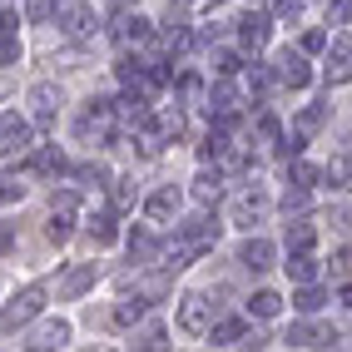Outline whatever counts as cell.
I'll use <instances>...</instances> for the list:
<instances>
[{
    "mask_svg": "<svg viewBox=\"0 0 352 352\" xmlns=\"http://www.w3.org/2000/svg\"><path fill=\"white\" fill-rule=\"evenodd\" d=\"M45 308V288H25L6 302V313H0V333H15V327H25L35 313Z\"/></svg>",
    "mask_w": 352,
    "mask_h": 352,
    "instance_id": "1",
    "label": "cell"
},
{
    "mask_svg": "<svg viewBox=\"0 0 352 352\" xmlns=\"http://www.w3.org/2000/svg\"><path fill=\"white\" fill-rule=\"evenodd\" d=\"M179 327L184 333H208V298L204 293H189L179 302Z\"/></svg>",
    "mask_w": 352,
    "mask_h": 352,
    "instance_id": "2",
    "label": "cell"
},
{
    "mask_svg": "<svg viewBox=\"0 0 352 352\" xmlns=\"http://www.w3.org/2000/svg\"><path fill=\"white\" fill-rule=\"evenodd\" d=\"M208 114H214L219 124H233V120H239V89H233V85H214V89H208Z\"/></svg>",
    "mask_w": 352,
    "mask_h": 352,
    "instance_id": "3",
    "label": "cell"
},
{
    "mask_svg": "<svg viewBox=\"0 0 352 352\" xmlns=\"http://www.w3.org/2000/svg\"><path fill=\"white\" fill-rule=\"evenodd\" d=\"M25 149H30V124L6 114L0 120V154H25Z\"/></svg>",
    "mask_w": 352,
    "mask_h": 352,
    "instance_id": "4",
    "label": "cell"
},
{
    "mask_svg": "<svg viewBox=\"0 0 352 352\" xmlns=\"http://www.w3.org/2000/svg\"><path fill=\"white\" fill-rule=\"evenodd\" d=\"M30 109H35L40 124H55V114H60V89H55V85H35V89H30Z\"/></svg>",
    "mask_w": 352,
    "mask_h": 352,
    "instance_id": "5",
    "label": "cell"
},
{
    "mask_svg": "<svg viewBox=\"0 0 352 352\" xmlns=\"http://www.w3.org/2000/svg\"><path fill=\"white\" fill-rule=\"evenodd\" d=\"M179 239H189V243H199V248H208L219 239V223L208 219V214H194L189 223H179Z\"/></svg>",
    "mask_w": 352,
    "mask_h": 352,
    "instance_id": "6",
    "label": "cell"
},
{
    "mask_svg": "<svg viewBox=\"0 0 352 352\" xmlns=\"http://www.w3.org/2000/svg\"><path fill=\"white\" fill-rule=\"evenodd\" d=\"M263 204H268V194H263V189H248L239 204H233V223H239V228H253V223H258V214H263Z\"/></svg>",
    "mask_w": 352,
    "mask_h": 352,
    "instance_id": "7",
    "label": "cell"
},
{
    "mask_svg": "<svg viewBox=\"0 0 352 352\" xmlns=\"http://www.w3.org/2000/svg\"><path fill=\"white\" fill-rule=\"evenodd\" d=\"M278 75H283V85H293V89H302V85H308L313 80V69H308V60H302V55H278Z\"/></svg>",
    "mask_w": 352,
    "mask_h": 352,
    "instance_id": "8",
    "label": "cell"
},
{
    "mask_svg": "<svg viewBox=\"0 0 352 352\" xmlns=\"http://www.w3.org/2000/svg\"><path fill=\"white\" fill-rule=\"evenodd\" d=\"M95 278H100V268H95V263H80V268H69V273L60 278V293H65V298H80L89 283H95Z\"/></svg>",
    "mask_w": 352,
    "mask_h": 352,
    "instance_id": "9",
    "label": "cell"
},
{
    "mask_svg": "<svg viewBox=\"0 0 352 352\" xmlns=\"http://www.w3.org/2000/svg\"><path fill=\"white\" fill-rule=\"evenodd\" d=\"M243 268H253V273L273 268V243H268V239H248V243H243Z\"/></svg>",
    "mask_w": 352,
    "mask_h": 352,
    "instance_id": "10",
    "label": "cell"
},
{
    "mask_svg": "<svg viewBox=\"0 0 352 352\" xmlns=\"http://www.w3.org/2000/svg\"><path fill=\"white\" fill-rule=\"evenodd\" d=\"M194 199H199V204H219V199H223V179H219V169H214V174L204 169V174L194 179Z\"/></svg>",
    "mask_w": 352,
    "mask_h": 352,
    "instance_id": "11",
    "label": "cell"
},
{
    "mask_svg": "<svg viewBox=\"0 0 352 352\" xmlns=\"http://www.w3.org/2000/svg\"><path fill=\"white\" fill-rule=\"evenodd\" d=\"M288 278H293V283H313V278H318V258L313 253H293L288 258Z\"/></svg>",
    "mask_w": 352,
    "mask_h": 352,
    "instance_id": "12",
    "label": "cell"
},
{
    "mask_svg": "<svg viewBox=\"0 0 352 352\" xmlns=\"http://www.w3.org/2000/svg\"><path fill=\"white\" fill-rule=\"evenodd\" d=\"M174 214H179V194H174V189H159V194L149 199V219L164 223V219H174Z\"/></svg>",
    "mask_w": 352,
    "mask_h": 352,
    "instance_id": "13",
    "label": "cell"
},
{
    "mask_svg": "<svg viewBox=\"0 0 352 352\" xmlns=\"http://www.w3.org/2000/svg\"><path fill=\"white\" fill-rule=\"evenodd\" d=\"M313 243H318V228L313 223H293L288 228V253H313Z\"/></svg>",
    "mask_w": 352,
    "mask_h": 352,
    "instance_id": "14",
    "label": "cell"
},
{
    "mask_svg": "<svg viewBox=\"0 0 352 352\" xmlns=\"http://www.w3.org/2000/svg\"><path fill=\"white\" fill-rule=\"evenodd\" d=\"M239 25H243V45H253V50L268 40V15H243Z\"/></svg>",
    "mask_w": 352,
    "mask_h": 352,
    "instance_id": "15",
    "label": "cell"
},
{
    "mask_svg": "<svg viewBox=\"0 0 352 352\" xmlns=\"http://www.w3.org/2000/svg\"><path fill=\"white\" fill-rule=\"evenodd\" d=\"M89 30H95V15H89L85 6L65 10V35H89Z\"/></svg>",
    "mask_w": 352,
    "mask_h": 352,
    "instance_id": "16",
    "label": "cell"
},
{
    "mask_svg": "<svg viewBox=\"0 0 352 352\" xmlns=\"http://www.w3.org/2000/svg\"><path fill=\"white\" fill-rule=\"evenodd\" d=\"M30 169H35V174H60V169H65V154L50 144V149H40V154L30 159Z\"/></svg>",
    "mask_w": 352,
    "mask_h": 352,
    "instance_id": "17",
    "label": "cell"
},
{
    "mask_svg": "<svg viewBox=\"0 0 352 352\" xmlns=\"http://www.w3.org/2000/svg\"><path fill=\"white\" fill-rule=\"evenodd\" d=\"M327 184H333V189H347L352 184V154H338L333 164H327Z\"/></svg>",
    "mask_w": 352,
    "mask_h": 352,
    "instance_id": "18",
    "label": "cell"
},
{
    "mask_svg": "<svg viewBox=\"0 0 352 352\" xmlns=\"http://www.w3.org/2000/svg\"><path fill=\"white\" fill-rule=\"evenodd\" d=\"M278 308H283V298H278V293H268V288L248 298V313H258V318H273Z\"/></svg>",
    "mask_w": 352,
    "mask_h": 352,
    "instance_id": "19",
    "label": "cell"
},
{
    "mask_svg": "<svg viewBox=\"0 0 352 352\" xmlns=\"http://www.w3.org/2000/svg\"><path fill=\"white\" fill-rule=\"evenodd\" d=\"M139 318H144V298H124L120 308H114V322H120V327H129V322H139Z\"/></svg>",
    "mask_w": 352,
    "mask_h": 352,
    "instance_id": "20",
    "label": "cell"
},
{
    "mask_svg": "<svg viewBox=\"0 0 352 352\" xmlns=\"http://www.w3.org/2000/svg\"><path fill=\"white\" fill-rule=\"evenodd\" d=\"M239 338H243V322H239V318H228V322L214 327V347H233Z\"/></svg>",
    "mask_w": 352,
    "mask_h": 352,
    "instance_id": "21",
    "label": "cell"
},
{
    "mask_svg": "<svg viewBox=\"0 0 352 352\" xmlns=\"http://www.w3.org/2000/svg\"><path fill=\"white\" fill-rule=\"evenodd\" d=\"M65 338H69V327H65V322H50V327H40V333H35L30 347H60Z\"/></svg>",
    "mask_w": 352,
    "mask_h": 352,
    "instance_id": "22",
    "label": "cell"
},
{
    "mask_svg": "<svg viewBox=\"0 0 352 352\" xmlns=\"http://www.w3.org/2000/svg\"><path fill=\"white\" fill-rule=\"evenodd\" d=\"M109 199H114V208H134V179H114V189H109Z\"/></svg>",
    "mask_w": 352,
    "mask_h": 352,
    "instance_id": "23",
    "label": "cell"
},
{
    "mask_svg": "<svg viewBox=\"0 0 352 352\" xmlns=\"http://www.w3.org/2000/svg\"><path fill=\"white\" fill-rule=\"evenodd\" d=\"M45 239H50V243H65V239H69V214H65V208H60V214H50V223H45Z\"/></svg>",
    "mask_w": 352,
    "mask_h": 352,
    "instance_id": "24",
    "label": "cell"
},
{
    "mask_svg": "<svg viewBox=\"0 0 352 352\" xmlns=\"http://www.w3.org/2000/svg\"><path fill=\"white\" fill-rule=\"evenodd\" d=\"M20 60V40H15V30H0V65H15Z\"/></svg>",
    "mask_w": 352,
    "mask_h": 352,
    "instance_id": "25",
    "label": "cell"
},
{
    "mask_svg": "<svg viewBox=\"0 0 352 352\" xmlns=\"http://www.w3.org/2000/svg\"><path fill=\"white\" fill-rule=\"evenodd\" d=\"M89 233H95V243H114V239H120V228H114V219H109V214H100Z\"/></svg>",
    "mask_w": 352,
    "mask_h": 352,
    "instance_id": "26",
    "label": "cell"
},
{
    "mask_svg": "<svg viewBox=\"0 0 352 352\" xmlns=\"http://www.w3.org/2000/svg\"><path fill=\"white\" fill-rule=\"evenodd\" d=\"M293 308H298V313H318V308H322V293H318V288H302V293L293 298Z\"/></svg>",
    "mask_w": 352,
    "mask_h": 352,
    "instance_id": "27",
    "label": "cell"
},
{
    "mask_svg": "<svg viewBox=\"0 0 352 352\" xmlns=\"http://www.w3.org/2000/svg\"><path fill=\"white\" fill-rule=\"evenodd\" d=\"M322 114H327L322 104H308V109H302V114H298V129H302V134H313V129L322 124Z\"/></svg>",
    "mask_w": 352,
    "mask_h": 352,
    "instance_id": "28",
    "label": "cell"
},
{
    "mask_svg": "<svg viewBox=\"0 0 352 352\" xmlns=\"http://www.w3.org/2000/svg\"><path fill=\"white\" fill-rule=\"evenodd\" d=\"M199 154H204V159H223V154H228V139H223V134H208L204 144H199Z\"/></svg>",
    "mask_w": 352,
    "mask_h": 352,
    "instance_id": "29",
    "label": "cell"
},
{
    "mask_svg": "<svg viewBox=\"0 0 352 352\" xmlns=\"http://www.w3.org/2000/svg\"><path fill=\"white\" fill-rule=\"evenodd\" d=\"M129 253H134V258H154V233H144V228H139L134 239H129Z\"/></svg>",
    "mask_w": 352,
    "mask_h": 352,
    "instance_id": "30",
    "label": "cell"
},
{
    "mask_svg": "<svg viewBox=\"0 0 352 352\" xmlns=\"http://www.w3.org/2000/svg\"><path fill=\"white\" fill-rule=\"evenodd\" d=\"M333 20L347 25V20H352V0H333V6H327V25H333Z\"/></svg>",
    "mask_w": 352,
    "mask_h": 352,
    "instance_id": "31",
    "label": "cell"
},
{
    "mask_svg": "<svg viewBox=\"0 0 352 352\" xmlns=\"http://www.w3.org/2000/svg\"><path fill=\"white\" fill-rule=\"evenodd\" d=\"M120 35H124V40H149V20H139V15L124 20V30H120Z\"/></svg>",
    "mask_w": 352,
    "mask_h": 352,
    "instance_id": "32",
    "label": "cell"
},
{
    "mask_svg": "<svg viewBox=\"0 0 352 352\" xmlns=\"http://www.w3.org/2000/svg\"><path fill=\"white\" fill-rule=\"evenodd\" d=\"M75 174H80L85 184H104V179H109V169H104V164H80Z\"/></svg>",
    "mask_w": 352,
    "mask_h": 352,
    "instance_id": "33",
    "label": "cell"
},
{
    "mask_svg": "<svg viewBox=\"0 0 352 352\" xmlns=\"http://www.w3.org/2000/svg\"><path fill=\"white\" fill-rule=\"evenodd\" d=\"M313 179H318V169H313V164H302V159H298V164H293V184H298V189H308Z\"/></svg>",
    "mask_w": 352,
    "mask_h": 352,
    "instance_id": "34",
    "label": "cell"
},
{
    "mask_svg": "<svg viewBox=\"0 0 352 352\" xmlns=\"http://www.w3.org/2000/svg\"><path fill=\"white\" fill-rule=\"evenodd\" d=\"M273 15H283V20H298V15H302V0H273Z\"/></svg>",
    "mask_w": 352,
    "mask_h": 352,
    "instance_id": "35",
    "label": "cell"
},
{
    "mask_svg": "<svg viewBox=\"0 0 352 352\" xmlns=\"http://www.w3.org/2000/svg\"><path fill=\"white\" fill-rule=\"evenodd\" d=\"M214 69H219V75H233V69H239V55L219 50V55H214Z\"/></svg>",
    "mask_w": 352,
    "mask_h": 352,
    "instance_id": "36",
    "label": "cell"
},
{
    "mask_svg": "<svg viewBox=\"0 0 352 352\" xmlns=\"http://www.w3.org/2000/svg\"><path fill=\"white\" fill-rule=\"evenodd\" d=\"M179 95L194 100V95H199V75H179Z\"/></svg>",
    "mask_w": 352,
    "mask_h": 352,
    "instance_id": "37",
    "label": "cell"
},
{
    "mask_svg": "<svg viewBox=\"0 0 352 352\" xmlns=\"http://www.w3.org/2000/svg\"><path fill=\"white\" fill-rule=\"evenodd\" d=\"M55 208H65V214H75V208H80V194H69V189H65V194H55Z\"/></svg>",
    "mask_w": 352,
    "mask_h": 352,
    "instance_id": "38",
    "label": "cell"
},
{
    "mask_svg": "<svg viewBox=\"0 0 352 352\" xmlns=\"http://www.w3.org/2000/svg\"><path fill=\"white\" fill-rule=\"evenodd\" d=\"M20 194H25V189H20V184H10V179H6V184H0V204H15Z\"/></svg>",
    "mask_w": 352,
    "mask_h": 352,
    "instance_id": "39",
    "label": "cell"
},
{
    "mask_svg": "<svg viewBox=\"0 0 352 352\" xmlns=\"http://www.w3.org/2000/svg\"><path fill=\"white\" fill-rule=\"evenodd\" d=\"M322 45H327L322 30H308V35H302V50H322Z\"/></svg>",
    "mask_w": 352,
    "mask_h": 352,
    "instance_id": "40",
    "label": "cell"
},
{
    "mask_svg": "<svg viewBox=\"0 0 352 352\" xmlns=\"http://www.w3.org/2000/svg\"><path fill=\"white\" fill-rule=\"evenodd\" d=\"M10 248H15V228L0 223V253H10Z\"/></svg>",
    "mask_w": 352,
    "mask_h": 352,
    "instance_id": "41",
    "label": "cell"
},
{
    "mask_svg": "<svg viewBox=\"0 0 352 352\" xmlns=\"http://www.w3.org/2000/svg\"><path fill=\"white\" fill-rule=\"evenodd\" d=\"M139 347H164V327H149V333H144V342H139Z\"/></svg>",
    "mask_w": 352,
    "mask_h": 352,
    "instance_id": "42",
    "label": "cell"
},
{
    "mask_svg": "<svg viewBox=\"0 0 352 352\" xmlns=\"http://www.w3.org/2000/svg\"><path fill=\"white\" fill-rule=\"evenodd\" d=\"M50 15V0H30V20H45Z\"/></svg>",
    "mask_w": 352,
    "mask_h": 352,
    "instance_id": "43",
    "label": "cell"
},
{
    "mask_svg": "<svg viewBox=\"0 0 352 352\" xmlns=\"http://www.w3.org/2000/svg\"><path fill=\"white\" fill-rule=\"evenodd\" d=\"M333 50H338L342 60H352V40H342V35H338V40H333Z\"/></svg>",
    "mask_w": 352,
    "mask_h": 352,
    "instance_id": "44",
    "label": "cell"
},
{
    "mask_svg": "<svg viewBox=\"0 0 352 352\" xmlns=\"http://www.w3.org/2000/svg\"><path fill=\"white\" fill-rule=\"evenodd\" d=\"M109 10H129V0H109Z\"/></svg>",
    "mask_w": 352,
    "mask_h": 352,
    "instance_id": "45",
    "label": "cell"
},
{
    "mask_svg": "<svg viewBox=\"0 0 352 352\" xmlns=\"http://www.w3.org/2000/svg\"><path fill=\"white\" fill-rule=\"evenodd\" d=\"M342 302H347V308H352V283H347V288H342Z\"/></svg>",
    "mask_w": 352,
    "mask_h": 352,
    "instance_id": "46",
    "label": "cell"
},
{
    "mask_svg": "<svg viewBox=\"0 0 352 352\" xmlns=\"http://www.w3.org/2000/svg\"><path fill=\"white\" fill-rule=\"evenodd\" d=\"M6 95H10V85H6V80H0V100H6Z\"/></svg>",
    "mask_w": 352,
    "mask_h": 352,
    "instance_id": "47",
    "label": "cell"
}]
</instances>
